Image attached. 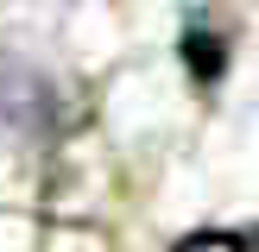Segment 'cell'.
I'll list each match as a JSON object with an SVG mask.
<instances>
[{"mask_svg":"<svg viewBox=\"0 0 259 252\" xmlns=\"http://www.w3.org/2000/svg\"><path fill=\"white\" fill-rule=\"evenodd\" d=\"M184 63H190V76H196V82H215V76L228 70V44H222V32L190 25V32H184Z\"/></svg>","mask_w":259,"mask_h":252,"instance_id":"obj_1","label":"cell"},{"mask_svg":"<svg viewBox=\"0 0 259 252\" xmlns=\"http://www.w3.org/2000/svg\"><path fill=\"white\" fill-rule=\"evenodd\" d=\"M171 252H259L253 233H222V227H202V233H184Z\"/></svg>","mask_w":259,"mask_h":252,"instance_id":"obj_2","label":"cell"}]
</instances>
